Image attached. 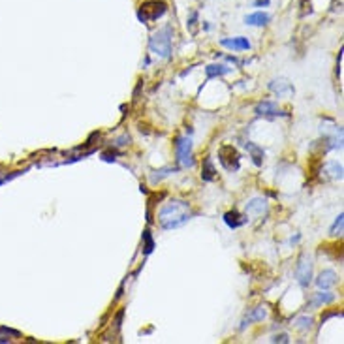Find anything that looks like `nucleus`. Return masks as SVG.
I'll return each mask as SVG.
<instances>
[{"label":"nucleus","mask_w":344,"mask_h":344,"mask_svg":"<svg viewBox=\"0 0 344 344\" xmlns=\"http://www.w3.org/2000/svg\"><path fill=\"white\" fill-rule=\"evenodd\" d=\"M342 224H344V215L340 213V215L337 216V220H335V224H333V228H331V235L333 237H337V235H340L342 233Z\"/></svg>","instance_id":"19"},{"label":"nucleus","mask_w":344,"mask_h":344,"mask_svg":"<svg viewBox=\"0 0 344 344\" xmlns=\"http://www.w3.org/2000/svg\"><path fill=\"white\" fill-rule=\"evenodd\" d=\"M149 47L156 57L169 58L171 55V27H164L158 30L156 34H152V38L149 40Z\"/></svg>","instance_id":"2"},{"label":"nucleus","mask_w":344,"mask_h":344,"mask_svg":"<svg viewBox=\"0 0 344 344\" xmlns=\"http://www.w3.org/2000/svg\"><path fill=\"white\" fill-rule=\"evenodd\" d=\"M169 171H173V167H164V169L156 171L158 175H152L151 181H152V183H158V181H162L164 177H167V175H169Z\"/></svg>","instance_id":"22"},{"label":"nucleus","mask_w":344,"mask_h":344,"mask_svg":"<svg viewBox=\"0 0 344 344\" xmlns=\"http://www.w3.org/2000/svg\"><path fill=\"white\" fill-rule=\"evenodd\" d=\"M269 89H271L277 96H286V94L294 93V87L290 85L286 79H273L271 83H269Z\"/></svg>","instance_id":"11"},{"label":"nucleus","mask_w":344,"mask_h":344,"mask_svg":"<svg viewBox=\"0 0 344 344\" xmlns=\"http://www.w3.org/2000/svg\"><path fill=\"white\" fill-rule=\"evenodd\" d=\"M0 185H2V181H0Z\"/></svg>","instance_id":"28"},{"label":"nucleus","mask_w":344,"mask_h":344,"mask_svg":"<svg viewBox=\"0 0 344 344\" xmlns=\"http://www.w3.org/2000/svg\"><path fill=\"white\" fill-rule=\"evenodd\" d=\"M205 73H207V79H213L216 75H226V73H229V68L224 64H211L205 68Z\"/></svg>","instance_id":"15"},{"label":"nucleus","mask_w":344,"mask_h":344,"mask_svg":"<svg viewBox=\"0 0 344 344\" xmlns=\"http://www.w3.org/2000/svg\"><path fill=\"white\" fill-rule=\"evenodd\" d=\"M329 171H331V177H333V179H342V165L338 164V162L329 164Z\"/></svg>","instance_id":"21"},{"label":"nucleus","mask_w":344,"mask_h":344,"mask_svg":"<svg viewBox=\"0 0 344 344\" xmlns=\"http://www.w3.org/2000/svg\"><path fill=\"white\" fill-rule=\"evenodd\" d=\"M175 152H177V160L185 167H190L192 162V139L190 137H177L175 143Z\"/></svg>","instance_id":"6"},{"label":"nucleus","mask_w":344,"mask_h":344,"mask_svg":"<svg viewBox=\"0 0 344 344\" xmlns=\"http://www.w3.org/2000/svg\"><path fill=\"white\" fill-rule=\"evenodd\" d=\"M158 220H160V226L164 229L181 228L183 224H187L190 220V207H188L187 201L173 200L160 209Z\"/></svg>","instance_id":"1"},{"label":"nucleus","mask_w":344,"mask_h":344,"mask_svg":"<svg viewBox=\"0 0 344 344\" xmlns=\"http://www.w3.org/2000/svg\"><path fill=\"white\" fill-rule=\"evenodd\" d=\"M271 340H273V342H279V340H280V342H288V337H286V335H279V337H273Z\"/></svg>","instance_id":"27"},{"label":"nucleus","mask_w":344,"mask_h":344,"mask_svg":"<svg viewBox=\"0 0 344 344\" xmlns=\"http://www.w3.org/2000/svg\"><path fill=\"white\" fill-rule=\"evenodd\" d=\"M335 299V295L331 294H314V297H312V301H310V307H322V305H327V303H331Z\"/></svg>","instance_id":"17"},{"label":"nucleus","mask_w":344,"mask_h":344,"mask_svg":"<svg viewBox=\"0 0 344 344\" xmlns=\"http://www.w3.org/2000/svg\"><path fill=\"white\" fill-rule=\"evenodd\" d=\"M295 279L299 282L301 288H308L310 280H312V262L308 258V254H303L299 262H297V267H295Z\"/></svg>","instance_id":"5"},{"label":"nucleus","mask_w":344,"mask_h":344,"mask_svg":"<svg viewBox=\"0 0 344 344\" xmlns=\"http://www.w3.org/2000/svg\"><path fill=\"white\" fill-rule=\"evenodd\" d=\"M196 21H198V14L196 12H192V15H190V21H188V27H190V30L194 32V29H196Z\"/></svg>","instance_id":"25"},{"label":"nucleus","mask_w":344,"mask_h":344,"mask_svg":"<svg viewBox=\"0 0 344 344\" xmlns=\"http://www.w3.org/2000/svg\"><path fill=\"white\" fill-rule=\"evenodd\" d=\"M246 151L252 154V160H254V164L262 165V162H264V160H262V158H264V149H260L256 143L248 141V143H246Z\"/></svg>","instance_id":"16"},{"label":"nucleus","mask_w":344,"mask_h":344,"mask_svg":"<svg viewBox=\"0 0 344 344\" xmlns=\"http://www.w3.org/2000/svg\"><path fill=\"white\" fill-rule=\"evenodd\" d=\"M271 21V15L264 14V12H256V14H250L244 17V23L246 25H252V27H264L267 23Z\"/></svg>","instance_id":"12"},{"label":"nucleus","mask_w":344,"mask_h":344,"mask_svg":"<svg viewBox=\"0 0 344 344\" xmlns=\"http://www.w3.org/2000/svg\"><path fill=\"white\" fill-rule=\"evenodd\" d=\"M266 310H264V308L260 307V308H254V310H252L250 314L246 316V318H244V322H243V325H246V323H252V322H260V320H264V318H266Z\"/></svg>","instance_id":"18"},{"label":"nucleus","mask_w":344,"mask_h":344,"mask_svg":"<svg viewBox=\"0 0 344 344\" xmlns=\"http://www.w3.org/2000/svg\"><path fill=\"white\" fill-rule=\"evenodd\" d=\"M310 323H312V320H310L308 316H303V318H299V320L295 322V325H297L299 329H310Z\"/></svg>","instance_id":"23"},{"label":"nucleus","mask_w":344,"mask_h":344,"mask_svg":"<svg viewBox=\"0 0 344 344\" xmlns=\"http://www.w3.org/2000/svg\"><path fill=\"white\" fill-rule=\"evenodd\" d=\"M165 12H167V4L165 2H162V0H147L137 10V19L149 25V23L160 19L162 15H165Z\"/></svg>","instance_id":"3"},{"label":"nucleus","mask_w":344,"mask_h":344,"mask_svg":"<svg viewBox=\"0 0 344 344\" xmlns=\"http://www.w3.org/2000/svg\"><path fill=\"white\" fill-rule=\"evenodd\" d=\"M337 284V273L327 269V271H322L320 273V277L316 279V286L320 288V290H329L331 286H335Z\"/></svg>","instance_id":"7"},{"label":"nucleus","mask_w":344,"mask_h":344,"mask_svg":"<svg viewBox=\"0 0 344 344\" xmlns=\"http://www.w3.org/2000/svg\"><path fill=\"white\" fill-rule=\"evenodd\" d=\"M256 113L258 115H266V117H288V113H284V111H280L273 102H262V104H258L256 106Z\"/></svg>","instance_id":"10"},{"label":"nucleus","mask_w":344,"mask_h":344,"mask_svg":"<svg viewBox=\"0 0 344 344\" xmlns=\"http://www.w3.org/2000/svg\"><path fill=\"white\" fill-rule=\"evenodd\" d=\"M239 152L233 145H222L220 149H218V160H220V164L228 169V171H237L239 169Z\"/></svg>","instance_id":"4"},{"label":"nucleus","mask_w":344,"mask_h":344,"mask_svg":"<svg viewBox=\"0 0 344 344\" xmlns=\"http://www.w3.org/2000/svg\"><path fill=\"white\" fill-rule=\"evenodd\" d=\"M143 241H145V254H151L152 248H154V241H152L149 229H145L143 231Z\"/></svg>","instance_id":"20"},{"label":"nucleus","mask_w":344,"mask_h":344,"mask_svg":"<svg viewBox=\"0 0 344 344\" xmlns=\"http://www.w3.org/2000/svg\"><path fill=\"white\" fill-rule=\"evenodd\" d=\"M216 177V169L215 164H213V158L207 156L203 160V167H201V179L203 181H215Z\"/></svg>","instance_id":"14"},{"label":"nucleus","mask_w":344,"mask_h":344,"mask_svg":"<svg viewBox=\"0 0 344 344\" xmlns=\"http://www.w3.org/2000/svg\"><path fill=\"white\" fill-rule=\"evenodd\" d=\"M224 222L228 224L231 229H235V228H241L243 224H246V218H243L237 211H229V213L224 215Z\"/></svg>","instance_id":"13"},{"label":"nucleus","mask_w":344,"mask_h":344,"mask_svg":"<svg viewBox=\"0 0 344 344\" xmlns=\"http://www.w3.org/2000/svg\"><path fill=\"white\" fill-rule=\"evenodd\" d=\"M269 2H271V0H252V6L254 8H266V6H269Z\"/></svg>","instance_id":"24"},{"label":"nucleus","mask_w":344,"mask_h":344,"mask_svg":"<svg viewBox=\"0 0 344 344\" xmlns=\"http://www.w3.org/2000/svg\"><path fill=\"white\" fill-rule=\"evenodd\" d=\"M224 47H228V49H233V51H246L250 49V42L246 40V38L239 36V38H224L222 42H220Z\"/></svg>","instance_id":"9"},{"label":"nucleus","mask_w":344,"mask_h":344,"mask_svg":"<svg viewBox=\"0 0 344 344\" xmlns=\"http://www.w3.org/2000/svg\"><path fill=\"white\" fill-rule=\"evenodd\" d=\"M122 316H124V310H119V314H117V318H115V325H117V327H121V322H122Z\"/></svg>","instance_id":"26"},{"label":"nucleus","mask_w":344,"mask_h":344,"mask_svg":"<svg viewBox=\"0 0 344 344\" xmlns=\"http://www.w3.org/2000/svg\"><path fill=\"white\" fill-rule=\"evenodd\" d=\"M244 211H246V215L250 216H262L267 211V201L262 200V198H254V200H250L246 203Z\"/></svg>","instance_id":"8"}]
</instances>
